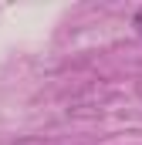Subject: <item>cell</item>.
I'll return each mask as SVG.
<instances>
[{"mask_svg": "<svg viewBox=\"0 0 142 145\" xmlns=\"http://www.w3.org/2000/svg\"><path fill=\"white\" fill-rule=\"evenodd\" d=\"M132 27H135V31H142V7L135 10V17H132Z\"/></svg>", "mask_w": 142, "mask_h": 145, "instance_id": "1", "label": "cell"}]
</instances>
